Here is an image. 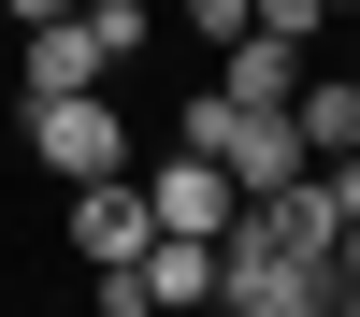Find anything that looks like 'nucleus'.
Here are the masks:
<instances>
[{
  "instance_id": "nucleus-6",
  "label": "nucleus",
  "mask_w": 360,
  "mask_h": 317,
  "mask_svg": "<svg viewBox=\"0 0 360 317\" xmlns=\"http://www.w3.org/2000/svg\"><path fill=\"white\" fill-rule=\"evenodd\" d=\"M130 288H144V303H217V231H144Z\"/></svg>"
},
{
  "instance_id": "nucleus-4",
  "label": "nucleus",
  "mask_w": 360,
  "mask_h": 317,
  "mask_svg": "<svg viewBox=\"0 0 360 317\" xmlns=\"http://www.w3.org/2000/svg\"><path fill=\"white\" fill-rule=\"evenodd\" d=\"M144 216H159V231H231V216H245V188H231V173L188 144V159H159V173H144Z\"/></svg>"
},
{
  "instance_id": "nucleus-10",
  "label": "nucleus",
  "mask_w": 360,
  "mask_h": 317,
  "mask_svg": "<svg viewBox=\"0 0 360 317\" xmlns=\"http://www.w3.org/2000/svg\"><path fill=\"white\" fill-rule=\"evenodd\" d=\"M332 15H360V0H332Z\"/></svg>"
},
{
  "instance_id": "nucleus-9",
  "label": "nucleus",
  "mask_w": 360,
  "mask_h": 317,
  "mask_svg": "<svg viewBox=\"0 0 360 317\" xmlns=\"http://www.w3.org/2000/svg\"><path fill=\"white\" fill-rule=\"evenodd\" d=\"M0 15H15V29H44V15H72V0H0Z\"/></svg>"
},
{
  "instance_id": "nucleus-1",
  "label": "nucleus",
  "mask_w": 360,
  "mask_h": 317,
  "mask_svg": "<svg viewBox=\"0 0 360 317\" xmlns=\"http://www.w3.org/2000/svg\"><path fill=\"white\" fill-rule=\"evenodd\" d=\"M15 144L58 173V188H86V173H130V101H115V86H58V101H15Z\"/></svg>"
},
{
  "instance_id": "nucleus-7",
  "label": "nucleus",
  "mask_w": 360,
  "mask_h": 317,
  "mask_svg": "<svg viewBox=\"0 0 360 317\" xmlns=\"http://www.w3.org/2000/svg\"><path fill=\"white\" fill-rule=\"evenodd\" d=\"M217 58H231V72H217L231 101H288V86H303V44H274V29H231Z\"/></svg>"
},
{
  "instance_id": "nucleus-5",
  "label": "nucleus",
  "mask_w": 360,
  "mask_h": 317,
  "mask_svg": "<svg viewBox=\"0 0 360 317\" xmlns=\"http://www.w3.org/2000/svg\"><path fill=\"white\" fill-rule=\"evenodd\" d=\"M144 231H159V216H144L130 173H86V188H72V259H86V274H101V259H144Z\"/></svg>"
},
{
  "instance_id": "nucleus-3",
  "label": "nucleus",
  "mask_w": 360,
  "mask_h": 317,
  "mask_svg": "<svg viewBox=\"0 0 360 317\" xmlns=\"http://www.w3.org/2000/svg\"><path fill=\"white\" fill-rule=\"evenodd\" d=\"M58 86H115V58L86 44V15H44V29H15V101H58Z\"/></svg>"
},
{
  "instance_id": "nucleus-2",
  "label": "nucleus",
  "mask_w": 360,
  "mask_h": 317,
  "mask_svg": "<svg viewBox=\"0 0 360 317\" xmlns=\"http://www.w3.org/2000/svg\"><path fill=\"white\" fill-rule=\"evenodd\" d=\"M217 303H231V317H332V288H317V259H288L274 231L231 216V231H217Z\"/></svg>"
},
{
  "instance_id": "nucleus-8",
  "label": "nucleus",
  "mask_w": 360,
  "mask_h": 317,
  "mask_svg": "<svg viewBox=\"0 0 360 317\" xmlns=\"http://www.w3.org/2000/svg\"><path fill=\"white\" fill-rule=\"evenodd\" d=\"M332 317H360V216H346V245H332Z\"/></svg>"
}]
</instances>
